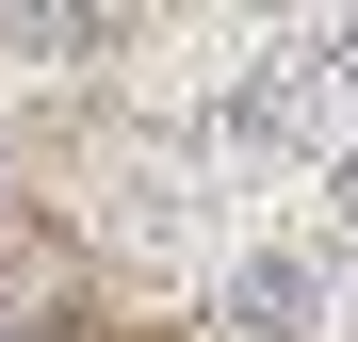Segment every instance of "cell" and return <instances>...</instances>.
<instances>
[{"label":"cell","mask_w":358,"mask_h":342,"mask_svg":"<svg viewBox=\"0 0 358 342\" xmlns=\"http://www.w3.org/2000/svg\"><path fill=\"white\" fill-rule=\"evenodd\" d=\"M212 147L245 163V180L310 196L326 163H358V49H342V33H277V49H261V82L212 114Z\"/></svg>","instance_id":"obj_1"}]
</instances>
